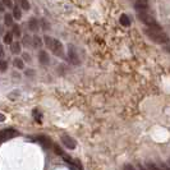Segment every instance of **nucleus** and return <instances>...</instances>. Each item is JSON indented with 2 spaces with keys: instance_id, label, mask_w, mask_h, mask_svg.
Wrapping results in <instances>:
<instances>
[{
  "instance_id": "f257e3e1",
  "label": "nucleus",
  "mask_w": 170,
  "mask_h": 170,
  "mask_svg": "<svg viewBox=\"0 0 170 170\" xmlns=\"http://www.w3.org/2000/svg\"><path fill=\"white\" fill-rule=\"evenodd\" d=\"M145 33L148 36V38L158 42V44H165L169 41L168 35L161 31V28H147V30H145Z\"/></svg>"
},
{
  "instance_id": "f03ea898",
  "label": "nucleus",
  "mask_w": 170,
  "mask_h": 170,
  "mask_svg": "<svg viewBox=\"0 0 170 170\" xmlns=\"http://www.w3.org/2000/svg\"><path fill=\"white\" fill-rule=\"evenodd\" d=\"M44 40H45L46 46L51 50V52L54 55H56V56H62L63 55V45H62L60 41L55 40V38H51L49 36H45Z\"/></svg>"
},
{
  "instance_id": "7ed1b4c3",
  "label": "nucleus",
  "mask_w": 170,
  "mask_h": 170,
  "mask_svg": "<svg viewBox=\"0 0 170 170\" xmlns=\"http://www.w3.org/2000/svg\"><path fill=\"white\" fill-rule=\"evenodd\" d=\"M138 19L142 23H145L147 27H150V28H161L159 26V23L155 21V18L152 16H150V14L146 13V12H138Z\"/></svg>"
},
{
  "instance_id": "20e7f679",
  "label": "nucleus",
  "mask_w": 170,
  "mask_h": 170,
  "mask_svg": "<svg viewBox=\"0 0 170 170\" xmlns=\"http://www.w3.org/2000/svg\"><path fill=\"white\" fill-rule=\"evenodd\" d=\"M19 136V132L16 131V129H4V131H0V145H2L3 142H5L7 139H10V138H14Z\"/></svg>"
},
{
  "instance_id": "39448f33",
  "label": "nucleus",
  "mask_w": 170,
  "mask_h": 170,
  "mask_svg": "<svg viewBox=\"0 0 170 170\" xmlns=\"http://www.w3.org/2000/svg\"><path fill=\"white\" fill-rule=\"evenodd\" d=\"M134 8L137 12H147L150 5H148V0H137L134 3Z\"/></svg>"
},
{
  "instance_id": "423d86ee",
  "label": "nucleus",
  "mask_w": 170,
  "mask_h": 170,
  "mask_svg": "<svg viewBox=\"0 0 170 170\" xmlns=\"http://www.w3.org/2000/svg\"><path fill=\"white\" fill-rule=\"evenodd\" d=\"M68 56H69V62L72 63V64H74V65H78V64H79V56L77 55V52H76V50H74L73 46L69 48V50H68Z\"/></svg>"
},
{
  "instance_id": "0eeeda50",
  "label": "nucleus",
  "mask_w": 170,
  "mask_h": 170,
  "mask_svg": "<svg viewBox=\"0 0 170 170\" xmlns=\"http://www.w3.org/2000/svg\"><path fill=\"white\" fill-rule=\"evenodd\" d=\"M62 142L69 148V150H74L76 146H77V142L72 138V137H69V136H63L62 137Z\"/></svg>"
},
{
  "instance_id": "6e6552de",
  "label": "nucleus",
  "mask_w": 170,
  "mask_h": 170,
  "mask_svg": "<svg viewBox=\"0 0 170 170\" xmlns=\"http://www.w3.org/2000/svg\"><path fill=\"white\" fill-rule=\"evenodd\" d=\"M37 141L38 142L44 146L45 148H50V147H52V142H51V139L49 138V137H45V136H38L37 137Z\"/></svg>"
},
{
  "instance_id": "1a4fd4ad",
  "label": "nucleus",
  "mask_w": 170,
  "mask_h": 170,
  "mask_svg": "<svg viewBox=\"0 0 170 170\" xmlns=\"http://www.w3.org/2000/svg\"><path fill=\"white\" fill-rule=\"evenodd\" d=\"M38 59H40V63H41V64H44V65L49 64V62H50L49 54H48L46 51H44V50H41V51H40V54H38Z\"/></svg>"
},
{
  "instance_id": "9d476101",
  "label": "nucleus",
  "mask_w": 170,
  "mask_h": 170,
  "mask_svg": "<svg viewBox=\"0 0 170 170\" xmlns=\"http://www.w3.org/2000/svg\"><path fill=\"white\" fill-rule=\"evenodd\" d=\"M119 21H120V24L124 26V27H129L131 26V18L127 16V14H122Z\"/></svg>"
},
{
  "instance_id": "9b49d317",
  "label": "nucleus",
  "mask_w": 170,
  "mask_h": 170,
  "mask_svg": "<svg viewBox=\"0 0 170 170\" xmlns=\"http://www.w3.org/2000/svg\"><path fill=\"white\" fill-rule=\"evenodd\" d=\"M10 49H12L13 54H19L21 52V44H19V42H12Z\"/></svg>"
},
{
  "instance_id": "f8f14e48",
  "label": "nucleus",
  "mask_w": 170,
  "mask_h": 170,
  "mask_svg": "<svg viewBox=\"0 0 170 170\" xmlns=\"http://www.w3.org/2000/svg\"><path fill=\"white\" fill-rule=\"evenodd\" d=\"M28 26H30V30H31L32 32H36V31L38 30V22H37L35 18H32V19L30 21Z\"/></svg>"
},
{
  "instance_id": "ddd939ff",
  "label": "nucleus",
  "mask_w": 170,
  "mask_h": 170,
  "mask_svg": "<svg viewBox=\"0 0 170 170\" xmlns=\"http://www.w3.org/2000/svg\"><path fill=\"white\" fill-rule=\"evenodd\" d=\"M32 45H33V48H36V49H40V48L42 46V41H41V38H40L38 36H33V37H32Z\"/></svg>"
},
{
  "instance_id": "4468645a",
  "label": "nucleus",
  "mask_w": 170,
  "mask_h": 170,
  "mask_svg": "<svg viewBox=\"0 0 170 170\" xmlns=\"http://www.w3.org/2000/svg\"><path fill=\"white\" fill-rule=\"evenodd\" d=\"M12 8H13V18L14 19H21V17H22L21 9L18 7H12Z\"/></svg>"
},
{
  "instance_id": "2eb2a0df",
  "label": "nucleus",
  "mask_w": 170,
  "mask_h": 170,
  "mask_svg": "<svg viewBox=\"0 0 170 170\" xmlns=\"http://www.w3.org/2000/svg\"><path fill=\"white\" fill-rule=\"evenodd\" d=\"M13 16L12 14H5L4 16V23L7 24V26H13Z\"/></svg>"
},
{
  "instance_id": "dca6fc26",
  "label": "nucleus",
  "mask_w": 170,
  "mask_h": 170,
  "mask_svg": "<svg viewBox=\"0 0 170 170\" xmlns=\"http://www.w3.org/2000/svg\"><path fill=\"white\" fill-rule=\"evenodd\" d=\"M4 42H5L7 45H10L12 42H13V33H10V32L5 33V36H4Z\"/></svg>"
},
{
  "instance_id": "f3484780",
  "label": "nucleus",
  "mask_w": 170,
  "mask_h": 170,
  "mask_svg": "<svg viewBox=\"0 0 170 170\" xmlns=\"http://www.w3.org/2000/svg\"><path fill=\"white\" fill-rule=\"evenodd\" d=\"M33 118L36 119L37 123H41V122H42V120H41V119H42V115H41V112H40L37 109L33 110Z\"/></svg>"
},
{
  "instance_id": "a211bd4d",
  "label": "nucleus",
  "mask_w": 170,
  "mask_h": 170,
  "mask_svg": "<svg viewBox=\"0 0 170 170\" xmlns=\"http://www.w3.org/2000/svg\"><path fill=\"white\" fill-rule=\"evenodd\" d=\"M14 67H17V68H19V69H23L24 68V64H23V62H22V59H14Z\"/></svg>"
},
{
  "instance_id": "6ab92c4d",
  "label": "nucleus",
  "mask_w": 170,
  "mask_h": 170,
  "mask_svg": "<svg viewBox=\"0 0 170 170\" xmlns=\"http://www.w3.org/2000/svg\"><path fill=\"white\" fill-rule=\"evenodd\" d=\"M7 68H8L7 62H5V60H3V59H0V72H5Z\"/></svg>"
},
{
  "instance_id": "aec40b11",
  "label": "nucleus",
  "mask_w": 170,
  "mask_h": 170,
  "mask_svg": "<svg viewBox=\"0 0 170 170\" xmlns=\"http://www.w3.org/2000/svg\"><path fill=\"white\" fill-rule=\"evenodd\" d=\"M21 7H22V9H24V10L30 9V3H28V0H21Z\"/></svg>"
},
{
  "instance_id": "412c9836",
  "label": "nucleus",
  "mask_w": 170,
  "mask_h": 170,
  "mask_svg": "<svg viewBox=\"0 0 170 170\" xmlns=\"http://www.w3.org/2000/svg\"><path fill=\"white\" fill-rule=\"evenodd\" d=\"M13 35L16 36V37H19L21 36V30H19V27L16 24V26H13Z\"/></svg>"
},
{
  "instance_id": "4be33fe9",
  "label": "nucleus",
  "mask_w": 170,
  "mask_h": 170,
  "mask_svg": "<svg viewBox=\"0 0 170 170\" xmlns=\"http://www.w3.org/2000/svg\"><path fill=\"white\" fill-rule=\"evenodd\" d=\"M23 44H24L26 46H28V45H31V44H32V38H31L30 36H27V35H26V36L23 37Z\"/></svg>"
},
{
  "instance_id": "5701e85b",
  "label": "nucleus",
  "mask_w": 170,
  "mask_h": 170,
  "mask_svg": "<svg viewBox=\"0 0 170 170\" xmlns=\"http://www.w3.org/2000/svg\"><path fill=\"white\" fill-rule=\"evenodd\" d=\"M52 148H54V151H55V153H56V155H60V156H62V155L64 153V152H63V150H62L58 145H52Z\"/></svg>"
},
{
  "instance_id": "b1692460",
  "label": "nucleus",
  "mask_w": 170,
  "mask_h": 170,
  "mask_svg": "<svg viewBox=\"0 0 170 170\" xmlns=\"http://www.w3.org/2000/svg\"><path fill=\"white\" fill-rule=\"evenodd\" d=\"M5 7H8V8H12L13 7V2H12V0H3V2H2Z\"/></svg>"
},
{
  "instance_id": "393cba45",
  "label": "nucleus",
  "mask_w": 170,
  "mask_h": 170,
  "mask_svg": "<svg viewBox=\"0 0 170 170\" xmlns=\"http://www.w3.org/2000/svg\"><path fill=\"white\" fill-rule=\"evenodd\" d=\"M147 168H150V169H155V170H158V166L156 165H153V164H147Z\"/></svg>"
},
{
  "instance_id": "a878e982",
  "label": "nucleus",
  "mask_w": 170,
  "mask_h": 170,
  "mask_svg": "<svg viewBox=\"0 0 170 170\" xmlns=\"http://www.w3.org/2000/svg\"><path fill=\"white\" fill-rule=\"evenodd\" d=\"M4 56V50H3V46L0 45V58H3Z\"/></svg>"
},
{
  "instance_id": "bb28decb",
  "label": "nucleus",
  "mask_w": 170,
  "mask_h": 170,
  "mask_svg": "<svg viewBox=\"0 0 170 170\" xmlns=\"http://www.w3.org/2000/svg\"><path fill=\"white\" fill-rule=\"evenodd\" d=\"M23 58H24V60H27V62H30V55H27V54H24V55H23Z\"/></svg>"
},
{
  "instance_id": "cd10ccee",
  "label": "nucleus",
  "mask_w": 170,
  "mask_h": 170,
  "mask_svg": "<svg viewBox=\"0 0 170 170\" xmlns=\"http://www.w3.org/2000/svg\"><path fill=\"white\" fill-rule=\"evenodd\" d=\"M4 9H5V8H4V4L0 3V12H4Z\"/></svg>"
},
{
  "instance_id": "c85d7f7f",
  "label": "nucleus",
  "mask_w": 170,
  "mask_h": 170,
  "mask_svg": "<svg viewBox=\"0 0 170 170\" xmlns=\"http://www.w3.org/2000/svg\"><path fill=\"white\" fill-rule=\"evenodd\" d=\"M125 169H133L132 165H125Z\"/></svg>"
},
{
  "instance_id": "c756f323",
  "label": "nucleus",
  "mask_w": 170,
  "mask_h": 170,
  "mask_svg": "<svg viewBox=\"0 0 170 170\" xmlns=\"http://www.w3.org/2000/svg\"><path fill=\"white\" fill-rule=\"evenodd\" d=\"M3 119H4V115H0V122H3Z\"/></svg>"
}]
</instances>
